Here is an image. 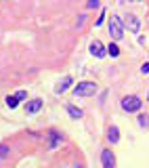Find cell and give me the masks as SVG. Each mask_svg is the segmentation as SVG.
<instances>
[{
    "label": "cell",
    "instance_id": "52a82bcc",
    "mask_svg": "<svg viewBox=\"0 0 149 168\" xmlns=\"http://www.w3.org/2000/svg\"><path fill=\"white\" fill-rule=\"evenodd\" d=\"M71 84H74V80H71V78H69V76H65V78H63V80H61V82H59V84H57V88H55V92H57V95H63V92H65V91H67V88H69Z\"/></svg>",
    "mask_w": 149,
    "mask_h": 168
},
{
    "label": "cell",
    "instance_id": "5bb4252c",
    "mask_svg": "<svg viewBox=\"0 0 149 168\" xmlns=\"http://www.w3.org/2000/svg\"><path fill=\"white\" fill-rule=\"evenodd\" d=\"M50 137H53V141H50V149H53V147H57V145H59V141H61V134H59V133H50Z\"/></svg>",
    "mask_w": 149,
    "mask_h": 168
},
{
    "label": "cell",
    "instance_id": "6da1fadb",
    "mask_svg": "<svg viewBox=\"0 0 149 168\" xmlns=\"http://www.w3.org/2000/svg\"><path fill=\"white\" fill-rule=\"evenodd\" d=\"M97 92V84L90 82V80H86V82H78L74 86V95L76 97H90Z\"/></svg>",
    "mask_w": 149,
    "mask_h": 168
},
{
    "label": "cell",
    "instance_id": "ba28073f",
    "mask_svg": "<svg viewBox=\"0 0 149 168\" xmlns=\"http://www.w3.org/2000/svg\"><path fill=\"white\" fill-rule=\"evenodd\" d=\"M40 107H42V101H40V99H32V101L25 105V112L28 113H36V112H40Z\"/></svg>",
    "mask_w": 149,
    "mask_h": 168
},
{
    "label": "cell",
    "instance_id": "ac0fdd59",
    "mask_svg": "<svg viewBox=\"0 0 149 168\" xmlns=\"http://www.w3.org/2000/svg\"><path fill=\"white\" fill-rule=\"evenodd\" d=\"M143 74H149V63H143V67H141Z\"/></svg>",
    "mask_w": 149,
    "mask_h": 168
},
{
    "label": "cell",
    "instance_id": "8fae6325",
    "mask_svg": "<svg viewBox=\"0 0 149 168\" xmlns=\"http://www.w3.org/2000/svg\"><path fill=\"white\" fill-rule=\"evenodd\" d=\"M4 101H7V107H11V109H15V107L19 105V99H17V95H8Z\"/></svg>",
    "mask_w": 149,
    "mask_h": 168
},
{
    "label": "cell",
    "instance_id": "30bf717a",
    "mask_svg": "<svg viewBox=\"0 0 149 168\" xmlns=\"http://www.w3.org/2000/svg\"><path fill=\"white\" fill-rule=\"evenodd\" d=\"M65 109H67V113H69L74 120H80L84 113H82V109H78V107H74V105H65Z\"/></svg>",
    "mask_w": 149,
    "mask_h": 168
},
{
    "label": "cell",
    "instance_id": "9a60e30c",
    "mask_svg": "<svg viewBox=\"0 0 149 168\" xmlns=\"http://www.w3.org/2000/svg\"><path fill=\"white\" fill-rule=\"evenodd\" d=\"M139 124H141L143 128H147L149 126V116L147 113H141V116H139Z\"/></svg>",
    "mask_w": 149,
    "mask_h": 168
},
{
    "label": "cell",
    "instance_id": "3957f363",
    "mask_svg": "<svg viewBox=\"0 0 149 168\" xmlns=\"http://www.w3.org/2000/svg\"><path fill=\"white\" fill-rule=\"evenodd\" d=\"M141 105H143V101L139 97H135V95H128V97L122 99V109L124 112H139Z\"/></svg>",
    "mask_w": 149,
    "mask_h": 168
},
{
    "label": "cell",
    "instance_id": "8992f818",
    "mask_svg": "<svg viewBox=\"0 0 149 168\" xmlns=\"http://www.w3.org/2000/svg\"><path fill=\"white\" fill-rule=\"evenodd\" d=\"M90 53H92L95 57H105L107 49L103 46V44H101L99 40H92V42H90Z\"/></svg>",
    "mask_w": 149,
    "mask_h": 168
},
{
    "label": "cell",
    "instance_id": "e0dca14e",
    "mask_svg": "<svg viewBox=\"0 0 149 168\" xmlns=\"http://www.w3.org/2000/svg\"><path fill=\"white\" fill-rule=\"evenodd\" d=\"M99 7V0H88V8H97Z\"/></svg>",
    "mask_w": 149,
    "mask_h": 168
},
{
    "label": "cell",
    "instance_id": "7c38bea8",
    "mask_svg": "<svg viewBox=\"0 0 149 168\" xmlns=\"http://www.w3.org/2000/svg\"><path fill=\"white\" fill-rule=\"evenodd\" d=\"M8 151H11V147L2 143V145H0V160H4V158H8Z\"/></svg>",
    "mask_w": 149,
    "mask_h": 168
},
{
    "label": "cell",
    "instance_id": "277c9868",
    "mask_svg": "<svg viewBox=\"0 0 149 168\" xmlns=\"http://www.w3.org/2000/svg\"><path fill=\"white\" fill-rule=\"evenodd\" d=\"M101 162H103V168H114L116 166V158H114V154H111L109 149H103Z\"/></svg>",
    "mask_w": 149,
    "mask_h": 168
},
{
    "label": "cell",
    "instance_id": "9c48e42d",
    "mask_svg": "<svg viewBox=\"0 0 149 168\" xmlns=\"http://www.w3.org/2000/svg\"><path fill=\"white\" fill-rule=\"evenodd\" d=\"M107 139L111 141V143H118V141H120V130H118V126H109V130H107Z\"/></svg>",
    "mask_w": 149,
    "mask_h": 168
},
{
    "label": "cell",
    "instance_id": "5b68a950",
    "mask_svg": "<svg viewBox=\"0 0 149 168\" xmlns=\"http://www.w3.org/2000/svg\"><path fill=\"white\" fill-rule=\"evenodd\" d=\"M124 23H126V28L130 29L132 34H136V32L141 29V21H139V17H135V15H128Z\"/></svg>",
    "mask_w": 149,
    "mask_h": 168
},
{
    "label": "cell",
    "instance_id": "7a4b0ae2",
    "mask_svg": "<svg viewBox=\"0 0 149 168\" xmlns=\"http://www.w3.org/2000/svg\"><path fill=\"white\" fill-rule=\"evenodd\" d=\"M109 34H111V38L114 40H122L124 38V23H122L120 17H111V21H109Z\"/></svg>",
    "mask_w": 149,
    "mask_h": 168
},
{
    "label": "cell",
    "instance_id": "4fadbf2b",
    "mask_svg": "<svg viewBox=\"0 0 149 168\" xmlns=\"http://www.w3.org/2000/svg\"><path fill=\"white\" fill-rule=\"evenodd\" d=\"M107 53H109L111 57H118V55H120V49H118V44H109V46H107Z\"/></svg>",
    "mask_w": 149,
    "mask_h": 168
},
{
    "label": "cell",
    "instance_id": "2e32d148",
    "mask_svg": "<svg viewBox=\"0 0 149 168\" xmlns=\"http://www.w3.org/2000/svg\"><path fill=\"white\" fill-rule=\"evenodd\" d=\"M17 99H19V101L28 99V92H25V91H17Z\"/></svg>",
    "mask_w": 149,
    "mask_h": 168
}]
</instances>
